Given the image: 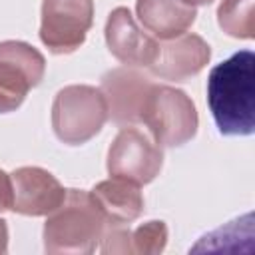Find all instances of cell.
<instances>
[{"mask_svg":"<svg viewBox=\"0 0 255 255\" xmlns=\"http://www.w3.org/2000/svg\"><path fill=\"white\" fill-rule=\"evenodd\" d=\"M207 104L223 135L255 129V56L241 50L217 64L207 78Z\"/></svg>","mask_w":255,"mask_h":255,"instance_id":"1","label":"cell"},{"mask_svg":"<svg viewBox=\"0 0 255 255\" xmlns=\"http://www.w3.org/2000/svg\"><path fill=\"white\" fill-rule=\"evenodd\" d=\"M108 221L92 193L66 189L64 201L48 213L44 249L48 253H92Z\"/></svg>","mask_w":255,"mask_h":255,"instance_id":"2","label":"cell"},{"mask_svg":"<svg viewBox=\"0 0 255 255\" xmlns=\"http://www.w3.org/2000/svg\"><path fill=\"white\" fill-rule=\"evenodd\" d=\"M108 120V104L102 90L74 84L62 88L52 104V128L60 141L80 145L92 139Z\"/></svg>","mask_w":255,"mask_h":255,"instance_id":"3","label":"cell"},{"mask_svg":"<svg viewBox=\"0 0 255 255\" xmlns=\"http://www.w3.org/2000/svg\"><path fill=\"white\" fill-rule=\"evenodd\" d=\"M141 124L147 126L157 145L177 147L195 135L199 118L195 104L185 92L155 84L145 102Z\"/></svg>","mask_w":255,"mask_h":255,"instance_id":"4","label":"cell"},{"mask_svg":"<svg viewBox=\"0 0 255 255\" xmlns=\"http://www.w3.org/2000/svg\"><path fill=\"white\" fill-rule=\"evenodd\" d=\"M46 60L30 44L0 42V114L14 112L44 78Z\"/></svg>","mask_w":255,"mask_h":255,"instance_id":"5","label":"cell"},{"mask_svg":"<svg viewBox=\"0 0 255 255\" xmlns=\"http://www.w3.org/2000/svg\"><path fill=\"white\" fill-rule=\"evenodd\" d=\"M163 163L161 147L137 128H122L108 149V173L145 185L155 179Z\"/></svg>","mask_w":255,"mask_h":255,"instance_id":"6","label":"cell"},{"mask_svg":"<svg viewBox=\"0 0 255 255\" xmlns=\"http://www.w3.org/2000/svg\"><path fill=\"white\" fill-rule=\"evenodd\" d=\"M92 20V0H44L40 40L54 54H70L84 44Z\"/></svg>","mask_w":255,"mask_h":255,"instance_id":"7","label":"cell"},{"mask_svg":"<svg viewBox=\"0 0 255 255\" xmlns=\"http://www.w3.org/2000/svg\"><path fill=\"white\" fill-rule=\"evenodd\" d=\"M155 84L133 68H116L104 74L102 94L108 104V116L118 126L141 124L143 108Z\"/></svg>","mask_w":255,"mask_h":255,"instance_id":"8","label":"cell"},{"mask_svg":"<svg viewBox=\"0 0 255 255\" xmlns=\"http://www.w3.org/2000/svg\"><path fill=\"white\" fill-rule=\"evenodd\" d=\"M211 58L209 44L197 34H179L165 42H157L155 56L147 66L153 76L169 82H183L199 74Z\"/></svg>","mask_w":255,"mask_h":255,"instance_id":"9","label":"cell"},{"mask_svg":"<svg viewBox=\"0 0 255 255\" xmlns=\"http://www.w3.org/2000/svg\"><path fill=\"white\" fill-rule=\"evenodd\" d=\"M10 179L12 209L22 215H48L66 197L62 183L42 167H18Z\"/></svg>","mask_w":255,"mask_h":255,"instance_id":"10","label":"cell"},{"mask_svg":"<svg viewBox=\"0 0 255 255\" xmlns=\"http://www.w3.org/2000/svg\"><path fill=\"white\" fill-rule=\"evenodd\" d=\"M106 44L110 52L126 66H149L157 42L147 36L124 6L112 10L106 22Z\"/></svg>","mask_w":255,"mask_h":255,"instance_id":"11","label":"cell"},{"mask_svg":"<svg viewBox=\"0 0 255 255\" xmlns=\"http://www.w3.org/2000/svg\"><path fill=\"white\" fill-rule=\"evenodd\" d=\"M92 195L100 205L108 225H128L143 211V197L139 185L120 177L100 181L92 189Z\"/></svg>","mask_w":255,"mask_h":255,"instance_id":"12","label":"cell"},{"mask_svg":"<svg viewBox=\"0 0 255 255\" xmlns=\"http://www.w3.org/2000/svg\"><path fill=\"white\" fill-rule=\"evenodd\" d=\"M135 12L145 30L169 40L183 34L195 22V6L181 0H137Z\"/></svg>","mask_w":255,"mask_h":255,"instance_id":"13","label":"cell"},{"mask_svg":"<svg viewBox=\"0 0 255 255\" xmlns=\"http://www.w3.org/2000/svg\"><path fill=\"white\" fill-rule=\"evenodd\" d=\"M102 253H161L167 243V227L163 221H147L135 231L124 225H106L102 233Z\"/></svg>","mask_w":255,"mask_h":255,"instance_id":"14","label":"cell"},{"mask_svg":"<svg viewBox=\"0 0 255 255\" xmlns=\"http://www.w3.org/2000/svg\"><path fill=\"white\" fill-rule=\"evenodd\" d=\"M255 0H221L217 8V22L233 38L251 40L255 36Z\"/></svg>","mask_w":255,"mask_h":255,"instance_id":"15","label":"cell"},{"mask_svg":"<svg viewBox=\"0 0 255 255\" xmlns=\"http://www.w3.org/2000/svg\"><path fill=\"white\" fill-rule=\"evenodd\" d=\"M6 209H12V179L0 169V213Z\"/></svg>","mask_w":255,"mask_h":255,"instance_id":"16","label":"cell"},{"mask_svg":"<svg viewBox=\"0 0 255 255\" xmlns=\"http://www.w3.org/2000/svg\"><path fill=\"white\" fill-rule=\"evenodd\" d=\"M8 247V227H6V221L0 219V253H4Z\"/></svg>","mask_w":255,"mask_h":255,"instance_id":"17","label":"cell"},{"mask_svg":"<svg viewBox=\"0 0 255 255\" xmlns=\"http://www.w3.org/2000/svg\"><path fill=\"white\" fill-rule=\"evenodd\" d=\"M181 2H185L189 6H203V4H211L213 0H181Z\"/></svg>","mask_w":255,"mask_h":255,"instance_id":"18","label":"cell"}]
</instances>
